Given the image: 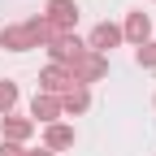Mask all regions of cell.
<instances>
[{
	"mask_svg": "<svg viewBox=\"0 0 156 156\" xmlns=\"http://www.w3.org/2000/svg\"><path fill=\"white\" fill-rule=\"evenodd\" d=\"M134 61H139L143 69H156V44H139V52H134Z\"/></svg>",
	"mask_w": 156,
	"mask_h": 156,
	"instance_id": "cell-12",
	"label": "cell"
},
{
	"mask_svg": "<svg viewBox=\"0 0 156 156\" xmlns=\"http://www.w3.org/2000/svg\"><path fill=\"white\" fill-rule=\"evenodd\" d=\"M0 156H30L22 143H0Z\"/></svg>",
	"mask_w": 156,
	"mask_h": 156,
	"instance_id": "cell-13",
	"label": "cell"
},
{
	"mask_svg": "<svg viewBox=\"0 0 156 156\" xmlns=\"http://www.w3.org/2000/svg\"><path fill=\"white\" fill-rule=\"evenodd\" d=\"M30 156H52V152H48V147H39V152H30Z\"/></svg>",
	"mask_w": 156,
	"mask_h": 156,
	"instance_id": "cell-14",
	"label": "cell"
},
{
	"mask_svg": "<svg viewBox=\"0 0 156 156\" xmlns=\"http://www.w3.org/2000/svg\"><path fill=\"white\" fill-rule=\"evenodd\" d=\"M0 44H5L9 52H30V48H35V39H30L26 22H17V26H5V30H0Z\"/></svg>",
	"mask_w": 156,
	"mask_h": 156,
	"instance_id": "cell-8",
	"label": "cell"
},
{
	"mask_svg": "<svg viewBox=\"0 0 156 156\" xmlns=\"http://www.w3.org/2000/svg\"><path fill=\"white\" fill-rule=\"evenodd\" d=\"M87 104H91L87 87H69V91L61 95V113H87Z\"/></svg>",
	"mask_w": 156,
	"mask_h": 156,
	"instance_id": "cell-10",
	"label": "cell"
},
{
	"mask_svg": "<svg viewBox=\"0 0 156 156\" xmlns=\"http://www.w3.org/2000/svg\"><path fill=\"white\" fill-rule=\"evenodd\" d=\"M69 87H74V78H69L65 65H48L44 74H39V91H48V95H65Z\"/></svg>",
	"mask_w": 156,
	"mask_h": 156,
	"instance_id": "cell-3",
	"label": "cell"
},
{
	"mask_svg": "<svg viewBox=\"0 0 156 156\" xmlns=\"http://www.w3.org/2000/svg\"><path fill=\"white\" fill-rule=\"evenodd\" d=\"M117 44H122V26H113V22H100V26H95L91 30V39H87V48L91 52H108V48H117Z\"/></svg>",
	"mask_w": 156,
	"mask_h": 156,
	"instance_id": "cell-5",
	"label": "cell"
},
{
	"mask_svg": "<svg viewBox=\"0 0 156 156\" xmlns=\"http://www.w3.org/2000/svg\"><path fill=\"white\" fill-rule=\"evenodd\" d=\"M48 22H52L56 30H74L78 5H74V0H48Z\"/></svg>",
	"mask_w": 156,
	"mask_h": 156,
	"instance_id": "cell-4",
	"label": "cell"
},
{
	"mask_svg": "<svg viewBox=\"0 0 156 156\" xmlns=\"http://www.w3.org/2000/svg\"><path fill=\"white\" fill-rule=\"evenodd\" d=\"M65 69H69V78H74V87H87V83H100V78L108 74V56H100V52L87 48V52H78Z\"/></svg>",
	"mask_w": 156,
	"mask_h": 156,
	"instance_id": "cell-1",
	"label": "cell"
},
{
	"mask_svg": "<svg viewBox=\"0 0 156 156\" xmlns=\"http://www.w3.org/2000/svg\"><path fill=\"white\" fill-rule=\"evenodd\" d=\"M0 134H5V143H26L35 134V122L30 117H0Z\"/></svg>",
	"mask_w": 156,
	"mask_h": 156,
	"instance_id": "cell-6",
	"label": "cell"
},
{
	"mask_svg": "<svg viewBox=\"0 0 156 156\" xmlns=\"http://www.w3.org/2000/svg\"><path fill=\"white\" fill-rule=\"evenodd\" d=\"M13 104H17V87H13V83H0V113L9 117V113H13Z\"/></svg>",
	"mask_w": 156,
	"mask_h": 156,
	"instance_id": "cell-11",
	"label": "cell"
},
{
	"mask_svg": "<svg viewBox=\"0 0 156 156\" xmlns=\"http://www.w3.org/2000/svg\"><path fill=\"white\" fill-rule=\"evenodd\" d=\"M44 147L56 152V147H74V126H61V122H52L44 130Z\"/></svg>",
	"mask_w": 156,
	"mask_h": 156,
	"instance_id": "cell-9",
	"label": "cell"
},
{
	"mask_svg": "<svg viewBox=\"0 0 156 156\" xmlns=\"http://www.w3.org/2000/svg\"><path fill=\"white\" fill-rule=\"evenodd\" d=\"M147 35H152V17L147 13H130L126 26H122V39H130V44L139 48V44H147Z\"/></svg>",
	"mask_w": 156,
	"mask_h": 156,
	"instance_id": "cell-7",
	"label": "cell"
},
{
	"mask_svg": "<svg viewBox=\"0 0 156 156\" xmlns=\"http://www.w3.org/2000/svg\"><path fill=\"white\" fill-rule=\"evenodd\" d=\"M30 117H35V126L44 122V126H52L56 117H61V95H48V91H39L35 100H30Z\"/></svg>",
	"mask_w": 156,
	"mask_h": 156,
	"instance_id": "cell-2",
	"label": "cell"
}]
</instances>
